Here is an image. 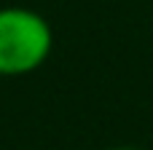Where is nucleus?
Here are the masks:
<instances>
[{
	"label": "nucleus",
	"instance_id": "f257e3e1",
	"mask_svg": "<svg viewBox=\"0 0 153 150\" xmlns=\"http://www.w3.org/2000/svg\"><path fill=\"white\" fill-rule=\"evenodd\" d=\"M54 32L43 13L22 5L0 8V78L30 75L46 64Z\"/></svg>",
	"mask_w": 153,
	"mask_h": 150
},
{
	"label": "nucleus",
	"instance_id": "f03ea898",
	"mask_svg": "<svg viewBox=\"0 0 153 150\" xmlns=\"http://www.w3.org/2000/svg\"><path fill=\"white\" fill-rule=\"evenodd\" d=\"M108 150H134V148H108Z\"/></svg>",
	"mask_w": 153,
	"mask_h": 150
}]
</instances>
